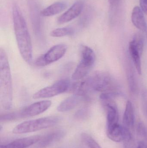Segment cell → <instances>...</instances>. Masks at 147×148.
<instances>
[{
  "label": "cell",
  "mask_w": 147,
  "mask_h": 148,
  "mask_svg": "<svg viewBox=\"0 0 147 148\" xmlns=\"http://www.w3.org/2000/svg\"><path fill=\"white\" fill-rule=\"evenodd\" d=\"M14 29L17 46L22 59L27 63L33 60V47L26 23L20 9L14 4L12 9Z\"/></svg>",
  "instance_id": "1"
},
{
  "label": "cell",
  "mask_w": 147,
  "mask_h": 148,
  "mask_svg": "<svg viewBox=\"0 0 147 148\" xmlns=\"http://www.w3.org/2000/svg\"><path fill=\"white\" fill-rule=\"evenodd\" d=\"M10 66L6 52L0 49V104L6 110L12 108L13 85Z\"/></svg>",
  "instance_id": "2"
},
{
  "label": "cell",
  "mask_w": 147,
  "mask_h": 148,
  "mask_svg": "<svg viewBox=\"0 0 147 148\" xmlns=\"http://www.w3.org/2000/svg\"><path fill=\"white\" fill-rule=\"evenodd\" d=\"M60 120L58 116H49L26 121L15 127L13 133L19 134L39 131L55 126Z\"/></svg>",
  "instance_id": "3"
},
{
  "label": "cell",
  "mask_w": 147,
  "mask_h": 148,
  "mask_svg": "<svg viewBox=\"0 0 147 148\" xmlns=\"http://www.w3.org/2000/svg\"><path fill=\"white\" fill-rule=\"evenodd\" d=\"M81 60L72 75V79L80 81L84 78L93 66L96 60L93 50L89 47L82 46L80 50Z\"/></svg>",
  "instance_id": "4"
},
{
  "label": "cell",
  "mask_w": 147,
  "mask_h": 148,
  "mask_svg": "<svg viewBox=\"0 0 147 148\" xmlns=\"http://www.w3.org/2000/svg\"><path fill=\"white\" fill-rule=\"evenodd\" d=\"M86 81L89 90L111 91L114 90L116 86L114 81L110 75L102 73H96Z\"/></svg>",
  "instance_id": "5"
},
{
  "label": "cell",
  "mask_w": 147,
  "mask_h": 148,
  "mask_svg": "<svg viewBox=\"0 0 147 148\" xmlns=\"http://www.w3.org/2000/svg\"><path fill=\"white\" fill-rule=\"evenodd\" d=\"M67 47L64 44L55 45L51 47L45 53L35 60V64L38 67H44L58 61L66 53Z\"/></svg>",
  "instance_id": "6"
},
{
  "label": "cell",
  "mask_w": 147,
  "mask_h": 148,
  "mask_svg": "<svg viewBox=\"0 0 147 148\" xmlns=\"http://www.w3.org/2000/svg\"><path fill=\"white\" fill-rule=\"evenodd\" d=\"M70 82L67 79H62L51 86L41 89L34 94V99L50 98L64 93L70 90Z\"/></svg>",
  "instance_id": "7"
},
{
  "label": "cell",
  "mask_w": 147,
  "mask_h": 148,
  "mask_svg": "<svg viewBox=\"0 0 147 148\" xmlns=\"http://www.w3.org/2000/svg\"><path fill=\"white\" fill-rule=\"evenodd\" d=\"M51 105V102L49 100L40 101L27 106L16 113L18 119L35 116L47 110Z\"/></svg>",
  "instance_id": "8"
},
{
  "label": "cell",
  "mask_w": 147,
  "mask_h": 148,
  "mask_svg": "<svg viewBox=\"0 0 147 148\" xmlns=\"http://www.w3.org/2000/svg\"><path fill=\"white\" fill-rule=\"evenodd\" d=\"M107 111V131H110L119 125V113L115 103L110 99L102 100Z\"/></svg>",
  "instance_id": "9"
},
{
  "label": "cell",
  "mask_w": 147,
  "mask_h": 148,
  "mask_svg": "<svg viewBox=\"0 0 147 148\" xmlns=\"http://www.w3.org/2000/svg\"><path fill=\"white\" fill-rule=\"evenodd\" d=\"M65 135L64 131L56 130L41 136L40 140L36 143L35 148H46L59 141Z\"/></svg>",
  "instance_id": "10"
},
{
  "label": "cell",
  "mask_w": 147,
  "mask_h": 148,
  "mask_svg": "<svg viewBox=\"0 0 147 148\" xmlns=\"http://www.w3.org/2000/svg\"><path fill=\"white\" fill-rule=\"evenodd\" d=\"M83 9V3L81 1L76 2L58 18L57 22L58 24H61L70 21L81 14Z\"/></svg>",
  "instance_id": "11"
},
{
  "label": "cell",
  "mask_w": 147,
  "mask_h": 148,
  "mask_svg": "<svg viewBox=\"0 0 147 148\" xmlns=\"http://www.w3.org/2000/svg\"><path fill=\"white\" fill-rule=\"evenodd\" d=\"M41 136H34L16 139L13 141L1 145L0 148H27L36 144L41 138Z\"/></svg>",
  "instance_id": "12"
},
{
  "label": "cell",
  "mask_w": 147,
  "mask_h": 148,
  "mask_svg": "<svg viewBox=\"0 0 147 148\" xmlns=\"http://www.w3.org/2000/svg\"><path fill=\"white\" fill-rule=\"evenodd\" d=\"M85 98L79 95L74 94L61 102L58 106L57 110L61 112L70 111L75 108Z\"/></svg>",
  "instance_id": "13"
},
{
  "label": "cell",
  "mask_w": 147,
  "mask_h": 148,
  "mask_svg": "<svg viewBox=\"0 0 147 148\" xmlns=\"http://www.w3.org/2000/svg\"><path fill=\"white\" fill-rule=\"evenodd\" d=\"M131 20L133 25L138 29L145 32L147 29V24L143 12L141 8L135 6L133 9Z\"/></svg>",
  "instance_id": "14"
},
{
  "label": "cell",
  "mask_w": 147,
  "mask_h": 148,
  "mask_svg": "<svg viewBox=\"0 0 147 148\" xmlns=\"http://www.w3.org/2000/svg\"><path fill=\"white\" fill-rule=\"evenodd\" d=\"M123 126L129 130L134 127L135 116L132 103L128 101L126 104V108L123 116Z\"/></svg>",
  "instance_id": "15"
},
{
  "label": "cell",
  "mask_w": 147,
  "mask_h": 148,
  "mask_svg": "<svg viewBox=\"0 0 147 148\" xmlns=\"http://www.w3.org/2000/svg\"><path fill=\"white\" fill-rule=\"evenodd\" d=\"M67 7V4L64 2L54 3L47 8L43 9L40 13L42 16H50L58 14L64 10Z\"/></svg>",
  "instance_id": "16"
},
{
  "label": "cell",
  "mask_w": 147,
  "mask_h": 148,
  "mask_svg": "<svg viewBox=\"0 0 147 148\" xmlns=\"http://www.w3.org/2000/svg\"><path fill=\"white\" fill-rule=\"evenodd\" d=\"M129 53L132 60L133 61L135 66L137 70V73L139 75L142 74V65L140 60V54L138 51L135 46L134 45L133 42H129Z\"/></svg>",
  "instance_id": "17"
},
{
  "label": "cell",
  "mask_w": 147,
  "mask_h": 148,
  "mask_svg": "<svg viewBox=\"0 0 147 148\" xmlns=\"http://www.w3.org/2000/svg\"><path fill=\"white\" fill-rule=\"evenodd\" d=\"M136 129L138 142H143L147 144V127L146 125L140 122L137 124Z\"/></svg>",
  "instance_id": "18"
},
{
  "label": "cell",
  "mask_w": 147,
  "mask_h": 148,
  "mask_svg": "<svg viewBox=\"0 0 147 148\" xmlns=\"http://www.w3.org/2000/svg\"><path fill=\"white\" fill-rule=\"evenodd\" d=\"M81 138L83 143L87 148H102L90 135L86 133H83Z\"/></svg>",
  "instance_id": "19"
},
{
  "label": "cell",
  "mask_w": 147,
  "mask_h": 148,
  "mask_svg": "<svg viewBox=\"0 0 147 148\" xmlns=\"http://www.w3.org/2000/svg\"><path fill=\"white\" fill-rule=\"evenodd\" d=\"M74 30L71 27L59 28L56 29L51 32L50 35L54 37H61L72 34Z\"/></svg>",
  "instance_id": "20"
},
{
  "label": "cell",
  "mask_w": 147,
  "mask_h": 148,
  "mask_svg": "<svg viewBox=\"0 0 147 148\" xmlns=\"http://www.w3.org/2000/svg\"><path fill=\"white\" fill-rule=\"evenodd\" d=\"M136 49L139 51L141 55L142 54L144 47V39L140 34L135 35L133 40H132Z\"/></svg>",
  "instance_id": "21"
},
{
  "label": "cell",
  "mask_w": 147,
  "mask_h": 148,
  "mask_svg": "<svg viewBox=\"0 0 147 148\" xmlns=\"http://www.w3.org/2000/svg\"><path fill=\"white\" fill-rule=\"evenodd\" d=\"M88 115H89V111L88 109L86 108H83L77 111L74 116L77 120L83 121L87 118Z\"/></svg>",
  "instance_id": "22"
},
{
  "label": "cell",
  "mask_w": 147,
  "mask_h": 148,
  "mask_svg": "<svg viewBox=\"0 0 147 148\" xmlns=\"http://www.w3.org/2000/svg\"><path fill=\"white\" fill-rule=\"evenodd\" d=\"M140 3L142 10L147 15V0H140Z\"/></svg>",
  "instance_id": "23"
},
{
  "label": "cell",
  "mask_w": 147,
  "mask_h": 148,
  "mask_svg": "<svg viewBox=\"0 0 147 148\" xmlns=\"http://www.w3.org/2000/svg\"><path fill=\"white\" fill-rule=\"evenodd\" d=\"M108 1L111 7H115L118 5L120 0H108Z\"/></svg>",
  "instance_id": "24"
},
{
  "label": "cell",
  "mask_w": 147,
  "mask_h": 148,
  "mask_svg": "<svg viewBox=\"0 0 147 148\" xmlns=\"http://www.w3.org/2000/svg\"><path fill=\"white\" fill-rule=\"evenodd\" d=\"M136 148H147V144L143 142H138V144Z\"/></svg>",
  "instance_id": "25"
}]
</instances>
